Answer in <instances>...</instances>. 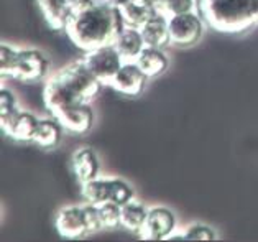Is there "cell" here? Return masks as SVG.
Instances as JSON below:
<instances>
[{
	"label": "cell",
	"instance_id": "obj_28",
	"mask_svg": "<svg viewBox=\"0 0 258 242\" xmlns=\"http://www.w3.org/2000/svg\"><path fill=\"white\" fill-rule=\"evenodd\" d=\"M69 2H71L74 9H79V7H84V5H89L94 0H69Z\"/></svg>",
	"mask_w": 258,
	"mask_h": 242
},
{
	"label": "cell",
	"instance_id": "obj_24",
	"mask_svg": "<svg viewBox=\"0 0 258 242\" xmlns=\"http://www.w3.org/2000/svg\"><path fill=\"white\" fill-rule=\"evenodd\" d=\"M182 234H184L186 240H216L217 239L216 229L207 224H192Z\"/></svg>",
	"mask_w": 258,
	"mask_h": 242
},
{
	"label": "cell",
	"instance_id": "obj_4",
	"mask_svg": "<svg viewBox=\"0 0 258 242\" xmlns=\"http://www.w3.org/2000/svg\"><path fill=\"white\" fill-rule=\"evenodd\" d=\"M204 31L206 22L198 10L169 17V35H171V44H174V46H194L201 41Z\"/></svg>",
	"mask_w": 258,
	"mask_h": 242
},
{
	"label": "cell",
	"instance_id": "obj_30",
	"mask_svg": "<svg viewBox=\"0 0 258 242\" xmlns=\"http://www.w3.org/2000/svg\"><path fill=\"white\" fill-rule=\"evenodd\" d=\"M109 2L112 4V5H115V7H118V9H122V7H125L130 0H109Z\"/></svg>",
	"mask_w": 258,
	"mask_h": 242
},
{
	"label": "cell",
	"instance_id": "obj_5",
	"mask_svg": "<svg viewBox=\"0 0 258 242\" xmlns=\"http://www.w3.org/2000/svg\"><path fill=\"white\" fill-rule=\"evenodd\" d=\"M83 60L86 63V66L89 68V71L107 86H109L112 78H114L125 63V60L118 53L114 43L89 50V52H86Z\"/></svg>",
	"mask_w": 258,
	"mask_h": 242
},
{
	"label": "cell",
	"instance_id": "obj_26",
	"mask_svg": "<svg viewBox=\"0 0 258 242\" xmlns=\"http://www.w3.org/2000/svg\"><path fill=\"white\" fill-rule=\"evenodd\" d=\"M83 206H84V214H86V222H87V231H89V235L102 231L104 227H102V222H100L97 205L86 203V205H83Z\"/></svg>",
	"mask_w": 258,
	"mask_h": 242
},
{
	"label": "cell",
	"instance_id": "obj_6",
	"mask_svg": "<svg viewBox=\"0 0 258 242\" xmlns=\"http://www.w3.org/2000/svg\"><path fill=\"white\" fill-rule=\"evenodd\" d=\"M49 73L48 56L38 48H18L17 61L10 79L22 82L43 81Z\"/></svg>",
	"mask_w": 258,
	"mask_h": 242
},
{
	"label": "cell",
	"instance_id": "obj_8",
	"mask_svg": "<svg viewBox=\"0 0 258 242\" xmlns=\"http://www.w3.org/2000/svg\"><path fill=\"white\" fill-rule=\"evenodd\" d=\"M54 227L64 239H83L89 235L84 214V206L66 205L59 208L54 216Z\"/></svg>",
	"mask_w": 258,
	"mask_h": 242
},
{
	"label": "cell",
	"instance_id": "obj_27",
	"mask_svg": "<svg viewBox=\"0 0 258 242\" xmlns=\"http://www.w3.org/2000/svg\"><path fill=\"white\" fill-rule=\"evenodd\" d=\"M198 7V0H169L168 5L161 12L166 14L168 17L178 15V14H186V12H192Z\"/></svg>",
	"mask_w": 258,
	"mask_h": 242
},
{
	"label": "cell",
	"instance_id": "obj_22",
	"mask_svg": "<svg viewBox=\"0 0 258 242\" xmlns=\"http://www.w3.org/2000/svg\"><path fill=\"white\" fill-rule=\"evenodd\" d=\"M135 198V189L132 188L122 178H110L109 181V201H114L117 205H125L130 200Z\"/></svg>",
	"mask_w": 258,
	"mask_h": 242
},
{
	"label": "cell",
	"instance_id": "obj_21",
	"mask_svg": "<svg viewBox=\"0 0 258 242\" xmlns=\"http://www.w3.org/2000/svg\"><path fill=\"white\" fill-rule=\"evenodd\" d=\"M99 216L102 227L107 231H114V229L122 227V206L114 201H105L99 205Z\"/></svg>",
	"mask_w": 258,
	"mask_h": 242
},
{
	"label": "cell",
	"instance_id": "obj_2",
	"mask_svg": "<svg viewBox=\"0 0 258 242\" xmlns=\"http://www.w3.org/2000/svg\"><path fill=\"white\" fill-rule=\"evenodd\" d=\"M105 84L96 78L84 60L73 61L51 74L43 87V101L49 112L59 107L92 103Z\"/></svg>",
	"mask_w": 258,
	"mask_h": 242
},
{
	"label": "cell",
	"instance_id": "obj_12",
	"mask_svg": "<svg viewBox=\"0 0 258 242\" xmlns=\"http://www.w3.org/2000/svg\"><path fill=\"white\" fill-rule=\"evenodd\" d=\"M49 28L54 31H66L74 15V7L69 0H36Z\"/></svg>",
	"mask_w": 258,
	"mask_h": 242
},
{
	"label": "cell",
	"instance_id": "obj_17",
	"mask_svg": "<svg viewBox=\"0 0 258 242\" xmlns=\"http://www.w3.org/2000/svg\"><path fill=\"white\" fill-rule=\"evenodd\" d=\"M125 25L135 28H142L145 23L150 22L158 14V9L155 7L152 0H130V2L120 9Z\"/></svg>",
	"mask_w": 258,
	"mask_h": 242
},
{
	"label": "cell",
	"instance_id": "obj_1",
	"mask_svg": "<svg viewBox=\"0 0 258 242\" xmlns=\"http://www.w3.org/2000/svg\"><path fill=\"white\" fill-rule=\"evenodd\" d=\"M123 27L125 20L120 9L109 0H94L89 5L74 9L66 33L78 48L89 52L114 43Z\"/></svg>",
	"mask_w": 258,
	"mask_h": 242
},
{
	"label": "cell",
	"instance_id": "obj_7",
	"mask_svg": "<svg viewBox=\"0 0 258 242\" xmlns=\"http://www.w3.org/2000/svg\"><path fill=\"white\" fill-rule=\"evenodd\" d=\"M51 114L62 124L66 132L74 133V135H84L96 122V114H94L91 103L59 107Z\"/></svg>",
	"mask_w": 258,
	"mask_h": 242
},
{
	"label": "cell",
	"instance_id": "obj_11",
	"mask_svg": "<svg viewBox=\"0 0 258 242\" xmlns=\"http://www.w3.org/2000/svg\"><path fill=\"white\" fill-rule=\"evenodd\" d=\"M40 119L33 112L18 109L7 119H0V127L4 133L17 142H33L36 127Z\"/></svg>",
	"mask_w": 258,
	"mask_h": 242
},
{
	"label": "cell",
	"instance_id": "obj_3",
	"mask_svg": "<svg viewBox=\"0 0 258 242\" xmlns=\"http://www.w3.org/2000/svg\"><path fill=\"white\" fill-rule=\"evenodd\" d=\"M196 10L220 33H243L258 23V0H198Z\"/></svg>",
	"mask_w": 258,
	"mask_h": 242
},
{
	"label": "cell",
	"instance_id": "obj_23",
	"mask_svg": "<svg viewBox=\"0 0 258 242\" xmlns=\"http://www.w3.org/2000/svg\"><path fill=\"white\" fill-rule=\"evenodd\" d=\"M18 48L14 44L2 43L0 44V74L4 79H10L12 73H14L15 61H17Z\"/></svg>",
	"mask_w": 258,
	"mask_h": 242
},
{
	"label": "cell",
	"instance_id": "obj_9",
	"mask_svg": "<svg viewBox=\"0 0 258 242\" xmlns=\"http://www.w3.org/2000/svg\"><path fill=\"white\" fill-rule=\"evenodd\" d=\"M176 226L178 219L171 209L166 206H152L140 235L147 240H165L176 232Z\"/></svg>",
	"mask_w": 258,
	"mask_h": 242
},
{
	"label": "cell",
	"instance_id": "obj_16",
	"mask_svg": "<svg viewBox=\"0 0 258 242\" xmlns=\"http://www.w3.org/2000/svg\"><path fill=\"white\" fill-rule=\"evenodd\" d=\"M114 44L125 61H135L147 46L140 28L128 27V25H125L123 30L118 33Z\"/></svg>",
	"mask_w": 258,
	"mask_h": 242
},
{
	"label": "cell",
	"instance_id": "obj_19",
	"mask_svg": "<svg viewBox=\"0 0 258 242\" xmlns=\"http://www.w3.org/2000/svg\"><path fill=\"white\" fill-rule=\"evenodd\" d=\"M148 211L150 208L135 198L125 203L122 205V227L127 229L128 232L140 234L145 222H147Z\"/></svg>",
	"mask_w": 258,
	"mask_h": 242
},
{
	"label": "cell",
	"instance_id": "obj_20",
	"mask_svg": "<svg viewBox=\"0 0 258 242\" xmlns=\"http://www.w3.org/2000/svg\"><path fill=\"white\" fill-rule=\"evenodd\" d=\"M109 181L110 178L97 176L94 180H89L86 183H81V193L86 203L91 205H102V203L109 201Z\"/></svg>",
	"mask_w": 258,
	"mask_h": 242
},
{
	"label": "cell",
	"instance_id": "obj_25",
	"mask_svg": "<svg viewBox=\"0 0 258 242\" xmlns=\"http://www.w3.org/2000/svg\"><path fill=\"white\" fill-rule=\"evenodd\" d=\"M17 111V95L9 87H2V91H0V119H7Z\"/></svg>",
	"mask_w": 258,
	"mask_h": 242
},
{
	"label": "cell",
	"instance_id": "obj_18",
	"mask_svg": "<svg viewBox=\"0 0 258 242\" xmlns=\"http://www.w3.org/2000/svg\"><path fill=\"white\" fill-rule=\"evenodd\" d=\"M142 71L148 76V79L158 78V76L165 74V71L169 66V58L161 48L145 46V50L140 53V56L135 60Z\"/></svg>",
	"mask_w": 258,
	"mask_h": 242
},
{
	"label": "cell",
	"instance_id": "obj_13",
	"mask_svg": "<svg viewBox=\"0 0 258 242\" xmlns=\"http://www.w3.org/2000/svg\"><path fill=\"white\" fill-rule=\"evenodd\" d=\"M71 170L79 183H86L97 178L100 173V160L96 150L91 147L78 149L71 157Z\"/></svg>",
	"mask_w": 258,
	"mask_h": 242
},
{
	"label": "cell",
	"instance_id": "obj_15",
	"mask_svg": "<svg viewBox=\"0 0 258 242\" xmlns=\"http://www.w3.org/2000/svg\"><path fill=\"white\" fill-rule=\"evenodd\" d=\"M62 133H64V127L54 116L40 119L33 137V143L43 150H53L61 143Z\"/></svg>",
	"mask_w": 258,
	"mask_h": 242
},
{
	"label": "cell",
	"instance_id": "obj_29",
	"mask_svg": "<svg viewBox=\"0 0 258 242\" xmlns=\"http://www.w3.org/2000/svg\"><path fill=\"white\" fill-rule=\"evenodd\" d=\"M152 2L155 4V7H156V9H158V10L161 12V10L165 9L166 5H168V2H169V0H152Z\"/></svg>",
	"mask_w": 258,
	"mask_h": 242
},
{
	"label": "cell",
	"instance_id": "obj_14",
	"mask_svg": "<svg viewBox=\"0 0 258 242\" xmlns=\"http://www.w3.org/2000/svg\"><path fill=\"white\" fill-rule=\"evenodd\" d=\"M143 40L147 46L153 48H166L171 44V35H169V17L163 12H158L152 20L147 22L140 28Z\"/></svg>",
	"mask_w": 258,
	"mask_h": 242
},
{
	"label": "cell",
	"instance_id": "obj_10",
	"mask_svg": "<svg viewBox=\"0 0 258 242\" xmlns=\"http://www.w3.org/2000/svg\"><path fill=\"white\" fill-rule=\"evenodd\" d=\"M148 76L142 71L137 61H125L109 82V86L118 94H123L127 98H137L145 91Z\"/></svg>",
	"mask_w": 258,
	"mask_h": 242
}]
</instances>
